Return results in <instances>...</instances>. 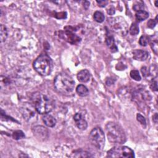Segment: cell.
<instances>
[{
  "label": "cell",
  "instance_id": "2",
  "mask_svg": "<svg viewBox=\"0 0 158 158\" xmlns=\"http://www.w3.org/2000/svg\"><path fill=\"white\" fill-rule=\"evenodd\" d=\"M54 87L59 93L66 95L70 94L75 87V82L66 73H60L55 77Z\"/></svg>",
  "mask_w": 158,
  "mask_h": 158
},
{
  "label": "cell",
  "instance_id": "18",
  "mask_svg": "<svg viewBox=\"0 0 158 158\" xmlns=\"http://www.w3.org/2000/svg\"><path fill=\"white\" fill-rule=\"evenodd\" d=\"M135 17L136 20H138V21H143L148 18V17H149V13L144 10L136 12Z\"/></svg>",
  "mask_w": 158,
  "mask_h": 158
},
{
  "label": "cell",
  "instance_id": "29",
  "mask_svg": "<svg viewBox=\"0 0 158 158\" xmlns=\"http://www.w3.org/2000/svg\"><path fill=\"white\" fill-rule=\"evenodd\" d=\"M56 17L58 19H64L67 17V13L66 12H62L59 13H56L55 15Z\"/></svg>",
  "mask_w": 158,
  "mask_h": 158
},
{
  "label": "cell",
  "instance_id": "7",
  "mask_svg": "<svg viewBox=\"0 0 158 158\" xmlns=\"http://www.w3.org/2000/svg\"><path fill=\"white\" fill-rule=\"evenodd\" d=\"M111 28L117 33L125 36L128 33L127 23L124 18L121 17H116L108 19Z\"/></svg>",
  "mask_w": 158,
  "mask_h": 158
},
{
  "label": "cell",
  "instance_id": "36",
  "mask_svg": "<svg viewBox=\"0 0 158 158\" xmlns=\"http://www.w3.org/2000/svg\"><path fill=\"white\" fill-rule=\"evenodd\" d=\"M155 5H156V7H157V1H155Z\"/></svg>",
  "mask_w": 158,
  "mask_h": 158
},
{
  "label": "cell",
  "instance_id": "35",
  "mask_svg": "<svg viewBox=\"0 0 158 158\" xmlns=\"http://www.w3.org/2000/svg\"><path fill=\"white\" fill-rule=\"evenodd\" d=\"M153 121H154L156 124H157V113H156V114L153 116Z\"/></svg>",
  "mask_w": 158,
  "mask_h": 158
},
{
  "label": "cell",
  "instance_id": "9",
  "mask_svg": "<svg viewBox=\"0 0 158 158\" xmlns=\"http://www.w3.org/2000/svg\"><path fill=\"white\" fill-rule=\"evenodd\" d=\"M58 36L64 40L68 42L72 45H76L81 41V39L76 34L73 33L71 30H66L59 32Z\"/></svg>",
  "mask_w": 158,
  "mask_h": 158
},
{
  "label": "cell",
  "instance_id": "17",
  "mask_svg": "<svg viewBox=\"0 0 158 158\" xmlns=\"http://www.w3.org/2000/svg\"><path fill=\"white\" fill-rule=\"evenodd\" d=\"M76 91L79 96L82 97L87 96L89 93L88 88L83 85H78L76 88Z\"/></svg>",
  "mask_w": 158,
  "mask_h": 158
},
{
  "label": "cell",
  "instance_id": "27",
  "mask_svg": "<svg viewBox=\"0 0 158 158\" xmlns=\"http://www.w3.org/2000/svg\"><path fill=\"white\" fill-rule=\"evenodd\" d=\"M136 119L140 123V124L143 126H144V127H146V119L145 118V117H143L142 115H141L140 114H138L136 115Z\"/></svg>",
  "mask_w": 158,
  "mask_h": 158
},
{
  "label": "cell",
  "instance_id": "26",
  "mask_svg": "<svg viewBox=\"0 0 158 158\" xmlns=\"http://www.w3.org/2000/svg\"><path fill=\"white\" fill-rule=\"evenodd\" d=\"M143 8H144V4L142 1L136 2L133 6V9L136 12L143 10Z\"/></svg>",
  "mask_w": 158,
  "mask_h": 158
},
{
  "label": "cell",
  "instance_id": "1",
  "mask_svg": "<svg viewBox=\"0 0 158 158\" xmlns=\"http://www.w3.org/2000/svg\"><path fill=\"white\" fill-rule=\"evenodd\" d=\"M108 140L113 144L121 145L126 142V136L122 128L119 124L109 122L106 125Z\"/></svg>",
  "mask_w": 158,
  "mask_h": 158
},
{
  "label": "cell",
  "instance_id": "4",
  "mask_svg": "<svg viewBox=\"0 0 158 158\" xmlns=\"http://www.w3.org/2000/svg\"><path fill=\"white\" fill-rule=\"evenodd\" d=\"M33 101L37 113L41 114H48L54 107L53 101L47 96L41 93L34 95Z\"/></svg>",
  "mask_w": 158,
  "mask_h": 158
},
{
  "label": "cell",
  "instance_id": "31",
  "mask_svg": "<svg viewBox=\"0 0 158 158\" xmlns=\"http://www.w3.org/2000/svg\"><path fill=\"white\" fill-rule=\"evenodd\" d=\"M150 88L154 91H157V82L156 81H153L151 83Z\"/></svg>",
  "mask_w": 158,
  "mask_h": 158
},
{
  "label": "cell",
  "instance_id": "34",
  "mask_svg": "<svg viewBox=\"0 0 158 158\" xmlns=\"http://www.w3.org/2000/svg\"><path fill=\"white\" fill-rule=\"evenodd\" d=\"M83 6H84V7L86 9H87L88 7L90 6V2L89 1H84V3H83Z\"/></svg>",
  "mask_w": 158,
  "mask_h": 158
},
{
  "label": "cell",
  "instance_id": "10",
  "mask_svg": "<svg viewBox=\"0 0 158 158\" xmlns=\"http://www.w3.org/2000/svg\"><path fill=\"white\" fill-rule=\"evenodd\" d=\"M32 131L34 136L39 140L44 141L48 138V131L46 128L41 125H36L33 127Z\"/></svg>",
  "mask_w": 158,
  "mask_h": 158
},
{
  "label": "cell",
  "instance_id": "14",
  "mask_svg": "<svg viewBox=\"0 0 158 158\" xmlns=\"http://www.w3.org/2000/svg\"><path fill=\"white\" fill-rule=\"evenodd\" d=\"M43 120L45 124L49 127H54L56 124V120L50 114H46L43 117Z\"/></svg>",
  "mask_w": 158,
  "mask_h": 158
},
{
  "label": "cell",
  "instance_id": "8",
  "mask_svg": "<svg viewBox=\"0 0 158 158\" xmlns=\"http://www.w3.org/2000/svg\"><path fill=\"white\" fill-rule=\"evenodd\" d=\"M20 111L24 119L29 122H35L38 118L35 106L30 103H24L20 108Z\"/></svg>",
  "mask_w": 158,
  "mask_h": 158
},
{
  "label": "cell",
  "instance_id": "13",
  "mask_svg": "<svg viewBox=\"0 0 158 158\" xmlns=\"http://www.w3.org/2000/svg\"><path fill=\"white\" fill-rule=\"evenodd\" d=\"M90 73L87 69L80 70L77 74V79L79 82L82 83L88 82L90 79Z\"/></svg>",
  "mask_w": 158,
  "mask_h": 158
},
{
  "label": "cell",
  "instance_id": "15",
  "mask_svg": "<svg viewBox=\"0 0 158 158\" xmlns=\"http://www.w3.org/2000/svg\"><path fill=\"white\" fill-rule=\"evenodd\" d=\"M106 45H108V47L110 48L111 51H112L113 53H115V52L117 51V46L115 45L114 39L112 35H108L106 36Z\"/></svg>",
  "mask_w": 158,
  "mask_h": 158
},
{
  "label": "cell",
  "instance_id": "11",
  "mask_svg": "<svg viewBox=\"0 0 158 158\" xmlns=\"http://www.w3.org/2000/svg\"><path fill=\"white\" fill-rule=\"evenodd\" d=\"M73 120L76 122V126L82 131H84L88 127V124L85 119L80 113H76L73 116Z\"/></svg>",
  "mask_w": 158,
  "mask_h": 158
},
{
  "label": "cell",
  "instance_id": "19",
  "mask_svg": "<svg viewBox=\"0 0 158 158\" xmlns=\"http://www.w3.org/2000/svg\"><path fill=\"white\" fill-rule=\"evenodd\" d=\"M7 37V30L6 27L1 24L0 27V39H1V43H3L6 41Z\"/></svg>",
  "mask_w": 158,
  "mask_h": 158
},
{
  "label": "cell",
  "instance_id": "28",
  "mask_svg": "<svg viewBox=\"0 0 158 158\" xmlns=\"http://www.w3.org/2000/svg\"><path fill=\"white\" fill-rule=\"evenodd\" d=\"M157 16L156 17V19H150L149 21L148 22V28H150V29H153L154 28V27L156 26V25L157 24Z\"/></svg>",
  "mask_w": 158,
  "mask_h": 158
},
{
  "label": "cell",
  "instance_id": "32",
  "mask_svg": "<svg viewBox=\"0 0 158 158\" xmlns=\"http://www.w3.org/2000/svg\"><path fill=\"white\" fill-rule=\"evenodd\" d=\"M143 76L148 77V69L146 67H143L141 69Z\"/></svg>",
  "mask_w": 158,
  "mask_h": 158
},
{
  "label": "cell",
  "instance_id": "30",
  "mask_svg": "<svg viewBox=\"0 0 158 158\" xmlns=\"http://www.w3.org/2000/svg\"><path fill=\"white\" fill-rule=\"evenodd\" d=\"M96 3L98 4V6L99 7H105L108 3V1H105V0H101V1H96Z\"/></svg>",
  "mask_w": 158,
  "mask_h": 158
},
{
  "label": "cell",
  "instance_id": "33",
  "mask_svg": "<svg viewBox=\"0 0 158 158\" xmlns=\"http://www.w3.org/2000/svg\"><path fill=\"white\" fill-rule=\"evenodd\" d=\"M107 12L109 14V15H113L115 14V9L113 7H111L109 9H108L107 10Z\"/></svg>",
  "mask_w": 158,
  "mask_h": 158
},
{
  "label": "cell",
  "instance_id": "6",
  "mask_svg": "<svg viewBox=\"0 0 158 158\" xmlns=\"http://www.w3.org/2000/svg\"><path fill=\"white\" fill-rule=\"evenodd\" d=\"M107 157H123V158H132L135 157L134 151L129 147L115 146L108 151Z\"/></svg>",
  "mask_w": 158,
  "mask_h": 158
},
{
  "label": "cell",
  "instance_id": "16",
  "mask_svg": "<svg viewBox=\"0 0 158 158\" xmlns=\"http://www.w3.org/2000/svg\"><path fill=\"white\" fill-rule=\"evenodd\" d=\"M71 157H92L91 154L86 151H83L82 150H78L72 152L70 156Z\"/></svg>",
  "mask_w": 158,
  "mask_h": 158
},
{
  "label": "cell",
  "instance_id": "20",
  "mask_svg": "<svg viewBox=\"0 0 158 158\" xmlns=\"http://www.w3.org/2000/svg\"><path fill=\"white\" fill-rule=\"evenodd\" d=\"M105 18L104 14L99 11H96L93 14L94 20L98 23L103 22L105 21Z\"/></svg>",
  "mask_w": 158,
  "mask_h": 158
},
{
  "label": "cell",
  "instance_id": "22",
  "mask_svg": "<svg viewBox=\"0 0 158 158\" xmlns=\"http://www.w3.org/2000/svg\"><path fill=\"white\" fill-rule=\"evenodd\" d=\"M13 137L14 140H21V139L25 138V135L22 131H17L13 133Z\"/></svg>",
  "mask_w": 158,
  "mask_h": 158
},
{
  "label": "cell",
  "instance_id": "3",
  "mask_svg": "<svg viewBox=\"0 0 158 158\" xmlns=\"http://www.w3.org/2000/svg\"><path fill=\"white\" fill-rule=\"evenodd\" d=\"M35 70L43 76H49L51 73L53 64L51 58L46 54H42L33 62Z\"/></svg>",
  "mask_w": 158,
  "mask_h": 158
},
{
  "label": "cell",
  "instance_id": "24",
  "mask_svg": "<svg viewBox=\"0 0 158 158\" xmlns=\"http://www.w3.org/2000/svg\"><path fill=\"white\" fill-rule=\"evenodd\" d=\"M130 75H131L132 79H133L136 81H140L142 79L140 73H139V72L136 70H132L131 73H130Z\"/></svg>",
  "mask_w": 158,
  "mask_h": 158
},
{
  "label": "cell",
  "instance_id": "5",
  "mask_svg": "<svg viewBox=\"0 0 158 158\" xmlns=\"http://www.w3.org/2000/svg\"><path fill=\"white\" fill-rule=\"evenodd\" d=\"M89 139L91 143L99 150H102L105 146V134L99 127H96L92 130L89 135Z\"/></svg>",
  "mask_w": 158,
  "mask_h": 158
},
{
  "label": "cell",
  "instance_id": "12",
  "mask_svg": "<svg viewBox=\"0 0 158 158\" xmlns=\"http://www.w3.org/2000/svg\"><path fill=\"white\" fill-rule=\"evenodd\" d=\"M148 56H149V53L146 51L135 50L133 51V58L136 61H145L148 59Z\"/></svg>",
  "mask_w": 158,
  "mask_h": 158
},
{
  "label": "cell",
  "instance_id": "25",
  "mask_svg": "<svg viewBox=\"0 0 158 158\" xmlns=\"http://www.w3.org/2000/svg\"><path fill=\"white\" fill-rule=\"evenodd\" d=\"M149 42H150V36H148L146 35H142L140 37V40H139V43H140L141 46H146Z\"/></svg>",
  "mask_w": 158,
  "mask_h": 158
},
{
  "label": "cell",
  "instance_id": "23",
  "mask_svg": "<svg viewBox=\"0 0 158 158\" xmlns=\"http://www.w3.org/2000/svg\"><path fill=\"white\" fill-rule=\"evenodd\" d=\"M149 43H150V46H151V47L153 51L157 55V51H158L157 39H155V40L151 39V37L150 36V42Z\"/></svg>",
  "mask_w": 158,
  "mask_h": 158
},
{
  "label": "cell",
  "instance_id": "21",
  "mask_svg": "<svg viewBox=\"0 0 158 158\" xmlns=\"http://www.w3.org/2000/svg\"><path fill=\"white\" fill-rule=\"evenodd\" d=\"M129 32L130 33H131L132 35H136L139 33V27L137 25V24L136 23H133L131 27H130V29H129Z\"/></svg>",
  "mask_w": 158,
  "mask_h": 158
}]
</instances>
